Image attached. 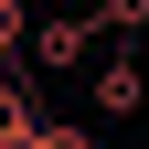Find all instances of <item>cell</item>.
<instances>
[{
	"label": "cell",
	"instance_id": "4",
	"mask_svg": "<svg viewBox=\"0 0 149 149\" xmlns=\"http://www.w3.org/2000/svg\"><path fill=\"white\" fill-rule=\"evenodd\" d=\"M96 22L117 32V43H139V32H149V0H96Z\"/></svg>",
	"mask_w": 149,
	"mask_h": 149
},
{
	"label": "cell",
	"instance_id": "2",
	"mask_svg": "<svg viewBox=\"0 0 149 149\" xmlns=\"http://www.w3.org/2000/svg\"><path fill=\"white\" fill-rule=\"evenodd\" d=\"M139 107H149L139 53H107V64H96V117H139Z\"/></svg>",
	"mask_w": 149,
	"mask_h": 149
},
{
	"label": "cell",
	"instance_id": "3",
	"mask_svg": "<svg viewBox=\"0 0 149 149\" xmlns=\"http://www.w3.org/2000/svg\"><path fill=\"white\" fill-rule=\"evenodd\" d=\"M32 128H43V107L22 96V74H0V149H32Z\"/></svg>",
	"mask_w": 149,
	"mask_h": 149
},
{
	"label": "cell",
	"instance_id": "1",
	"mask_svg": "<svg viewBox=\"0 0 149 149\" xmlns=\"http://www.w3.org/2000/svg\"><path fill=\"white\" fill-rule=\"evenodd\" d=\"M96 11H53V22H32V64L43 74H64V64H85V53H96Z\"/></svg>",
	"mask_w": 149,
	"mask_h": 149
},
{
	"label": "cell",
	"instance_id": "5",
	"mask_svg": "<svg viewBox=\"0 0 149 149\" xmlns=\"http://www.w3.org/2000/svg\"><path fill=\"white\" fill-rule=\"evenodd\" d=\"M32 149H96V128H74V117H43V128H32Z\"/></svg>",
	"mask_w": 149,
	"mask_h": 149
}]
</instances>
